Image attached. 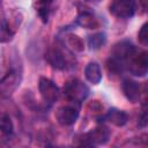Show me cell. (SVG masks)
Segmentation results:
<instances>
[{
	"mask_svg": "<svg viewBox=\"0 0 148 148\" xmlns=\"http://www.w3.org/2000/svg\"><path fill=\"white\" fill-rule=\"evenodd\" d=\"M125 68L135 75V76H145L148 72V54L146 51L136 52V50L126 59Z\"/></svg>",
	"mask_w": 148,
	"mask_h": 148,
	"instance_id": "cell-1",
	"label": "cell"
},
{
	"mask_svg": "<svg viewBox=\"0 0 148 148\" xmlns=\"http://www.w3.org/2000/svg\"><path fill=\"white\" fill-rule=\"evenodd\" d=\"M64 90H65L66 97L75 104L83 102L89 95V88L77 79H74L67 82L66 86L64 87Z\"/></svg>",
	"mask_w": 148,
	"mask_h": 148,
	"instance_id": "cell-2",
	"label": "cell"
},
{
	"mask_svg": "<svg viewBox=\"0 0 148 148\" xmlns=\"http://www.w3.org/2000/svg\"><path fill=\"white\" fill-rule=\"evenodd\" d=\"M111 15L118 18H130L134 15L135 2L134 0H112L109 5Z\"/></svg>",
	"mask_w": 148,
	"mask_h": 148,
	"instance_id": "cell-3",
	"label": "cell"
},
{
	"mask_svg": "<svg viewBox=\"0 0 148 148\" xmlns=\"http://www.w3.org/2000/svg\"><path fill=\"white\" fill-rule=\"evenodd\" d=\"M56 119L62 126H71L73 125L77 117H79V108L74 104H66L61 105L56 111Z\"/></svg>",
	"mask_w": 148,
	"mask_h": 148,
	"instance_id": "cell-4",
	"label": "cell"
},
{
	"mask_svg": "<svg viewBox=\"0 0 148 148\" xmlns=\"http://www.w3.org/2000/svg\"><path fill=\"white\" fill-rule=\"evenodd\" d=\"M38 90L44 99V102L52 104L54 103L59 97V89L56 86V83L47 79V77H40L38 81Z\"/></svg>",
	"mask_w": 148,
	"mask_h": 148,
	"instance_id": "cell-5",
	"label": "cell"
},
{
	"mask_svg": "<svg viewBox=\"0 0 148 148\" xmlns=\"http://www.w3.org/2000/svg\"><path fill=\"white\" fill-rule=\"evenodd\" d=\"M20 86V76L15 71H9L0 80V95L2 97H9Z\"/></svg>",
	"mask_w": 148,
	"mask_h": 148,
	"instance_id": "cell-6",
	"label": "cell"
},
{
	"mask_svg": "<svg viewBox=\"0 0 148 148\" xmlns=\"http://www.w3.org/2000/svg\"><path fill=\"white\" fill-rule=\"evenodd\" d=\"M134 51H135V47H134V45L131 42H128V40H121V42H118L117 44L113 45L112 51H111V57L120 60L125 65L126 59Z\"/></svg>",
	"mask_w": 148,
	"mask_h": 148,
	"instance_id": "cell-7",
	"label": "cell"
},
{
	"mask_svg": "<svg viewBox=\"0 0 148 148\" xmlns=\"http://www.w3.org/2000/svg\"><path fill=\"white\" fill-rule=\"evenodd\" d=\"M86 136L90 146L104 145L110 138V131L104 125H99V126H96L92 131L86 133Z\"/></svg>",
	"mask_w": 148,
	"mask_h": 148,
	"instance_id": "cell-8",
	"label": "cell"
},
{
	"mask_svg": "<svg viewBox=\"0 0 148 148\" xmlns=\"http://www.w3.org/2000/svg\"><path fill=\"white\" fill-rule=\"evenodd\" d=\"M123 91L130 102H132V103L139 102L141 90H140V84L136 81H134L132 79H125L123 81Z\"/></svg>",
	"mask_w": 148,
	"mask_h": 148,
	"instance_id": "cell-9",
	"label": "cell"
},
{
	"mask_svg": "<svg viewBox=\"0 0 148 148\" xmlns=\"http://www.w3.org/2000/svg\"><path fill=\"white\" fill-rule=\"evenodd\" d=\"M104 118H105L109 123H111L112 125H114V126H117V127L124 126V125L127 123V120H128L127 113L124 112V111H121V110H118V109H116V108L110 109V110L106 112V114L104 116Z\"/></svg>",
	"mask_w": 148,
	"mask_h": 148,
	"instance_id": "cell-10",
	"label": "cell"
},
{
	"mask_svg": "<svg viewBox=\"0 0 148 148\" xmlns=\"http://www.w3.org/2000/svg\"><path fill=\"white\" fill-rule=\"evenodd\" d=\"M46 59L49 64L56 69H64L66 67V59L59 49H51L46 53Z\"/></svg>",
	"mask_w": 148,
	"mask_h": 148,
	"instance_id": "cell-11",
	"label": "cell"
},
{
	"mask_svg": "<svg viewBox=\"0 0 148 148\" xmlns=\"http://www.w3.org/2000/svg\"><path fill=\"white\" fill-rule=\"evenodd\" d=\"M84 75H86V79L92 83V84H98L102 80V72H101V67L97 62L92 61V62H89L87 66H86V69H84Z\"/></svg>",
	"mask_w": 148,
	"mask_h": 148,
	"instance_id": "cell-12",
	"label": "cell"
},
{
	"mask_svg": "<svg viewBox=\"0 0 148 148\" xmlns=\"http://www.w3.org/2000/svg\"><path fill=\"white\" fill-rule=\"evenodd\" d=\"M76 22L79 25L86 28V29H96L98 27L97 18L88 10H83L77 15Z\"/></svg>",
	"mask_w": 148,
	"mask_h": 148,
	"instance_id": "cell-13",
	"label": "cell"
},
{
	"mask_svg": "<svg viewBox=\"0 0 148 148\" xmlns=\"http://www.w3.org/2000/svg\"><path fill=\"white\" fill-rule=\"evenodd\" d=\"M15 34V30L12 28V25L8 23V21L0 16V43H8L13 39Z\"/></svg>",
	"mask_w": 148,
	"mask_h": 148,
	"instance_id": "cell-14",
	"label": "cell"
},
{
	"mask_svg": "<svg viewBox=\"0 0 148 148\" xmlns=\"http://www.w3.org/2000/svg\"><path fill=\"white\" fill-rule=\"evenodd\" d=\"M13 131L14 125L9 114H7L6 112H0V132L6 135H9L13 133Z\"/></svg>",
	"mask_w": 148,
	"mask_h": 148,
	"instance_id": "cell-15",
	"label": "cell"
},
{
	"mask_svg": "<svg viewBox=\"0 0 148 148\" xmlns=\"http://www.w3.org/2000/svg\"><path fill=\"white\" fill-rule=\"evenodd\" d=\"M106 42V36L104 32H97L91 36H89L88 38V45L91 50H97L99 47H102Z\"/></svg>",
	"mask_w": 148,
	"mask_h": 148,
	"instance_id": "cell-16",
	"label": "cell"
},
{
	"mask_svg": "<svg viewBox=\"0 0 148 148\" xmlns=\"http://www.w3.org/2000/svg\"><path fill=\"white\" fill-rule=\"evenodd\" d=\"M52 0H39L38 5H37V12L39 17L42 18L43 22H47V17H49V8L51 5Z\"/></svg>",
	"mask_w": 148,
	"mask_h": 148,
	"instance_id": "cell-17",
	"label": "cell"
},
{
	"mask_svg": "<svg viewBox=\"0 0 148 148\" xmlns=\"http://www.w3.org/2000/svg\"><path fill=\"white\" fill-rule=\"evenodd\" d=\"M67 45L75 52H82L84 50V45L82 39L79 36L75 35H69L67 38Z\"/></svg>",
	"mask_w": 148,
	"mask_h": 148,
	"instance_id": "cell-18",
	"label": "cell"
},
{
	"mask_svg": "<svg viewBox=\"0 0 148 148\" xmlns=\"http://www.w3.org/2000/svg\"><path fill=\"white\" fill-rule=\"evenodd\" d=\"M147 27H148V23H143L141 29L139 30V34H138V39L140 42V44H142L143 46H146L148 44V32H147Z\"/></svg>",
	"mask_w": 148,
	"mask_h": 148,
	"instance_id": "cell-19",
	"label": "cell"
},
{
	"mask_svg": "<svg viewBox=\"0 0 148 148\" xmlns=\"http://www.w3.org/2000/svg\"><path fill=\"white\" fill-rule=\"evenodd\" d=\"M146 125H147V113H146V111H143V113L140 118V126L146 127Z\"/></svg>",
	"mask_w": 148,
	"mask_h": 148,
	"instance_id": "cell-20",
	"label": "cell"
},
{
	"mask_svg": "<svg viewBox=\"0 0 148 148\" xmlns=\"http://www.w3.org/2000/svg\"><path fill=\"white\" fill-rule=\"evenodd\" d=\"M88 1H97V0H88Z\"/></svg>",
	"mask_w": 148,
	"mask_h": 148,
	"instance_id": "cell-21",
	"label": "cell"
}]
</instances>
